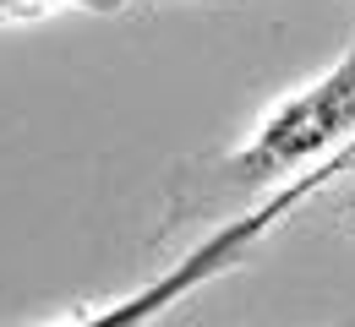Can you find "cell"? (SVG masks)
<instances>
[{"label":"cell","mask_w":355,"mask_h":327,"mask_svg":"<svg viewBox=\"0 0 355 327\" xmlns=\"http://www.w3.org/2000/svg\"><path fill=\"white\" fill-rule=\"evenodd\" d=\"M355 126V49L345 55L339 71H328L322 82H311L306 93H295L273 120H268L257 142L235 158V175L241 180H268V175H284L290 164H301L306 153L339 142Z\"/></svg>","instance_id":"6da1fadb"}]
</instances>
